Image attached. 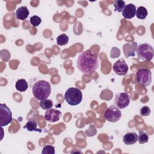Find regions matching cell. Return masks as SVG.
Wrapping results in <instances>:
<instances>
[{"label":"cell","instance_id":"cell-19","mask_svg":"<svg viewBox=\"0 0 154 154\" xmlns=\"http://www.w3.org/2000/svg\"><path fill=\"white\" fill-rule=\"evenodd\" d=\"M138 141L140 144H144L147 143L149 141V135L147 133L144 131H139Z\"/></svg>","mask_w":154,"mask_h":154},{"label":"cell","instance_id":"cell-18","mask_svg":"<svg viewBox=\"0 0 154 154\" xmlns=\"http://www.w3.org/2000/svg\"><path fill=\"white\" fill-rule=\"evenodd\" d=\"M40 106L43 109H48L53 106V102L51 99H44L40 101Z\"/></svg>","mask_w":154,"mask_h":154},{"label":"cell","instance_id":"cell-22","mask_svg":"<svg viewBox=\"0 0 154 154\" xmlns=\"http://www.w3.org/2000/svg\"><path fill=\"white\" fill-rule=\"evenodd\" d=\"M42 22L41 18L36 15H34L30 17V23L33 26H38Z\"/></svg>","mask_w":154,"mask_h":154},{"label":"cell","instance_id":"cell-2","mask_svg":"<svg viewBox=\"0 0 154 154\" xmlns=\"http://www.w3.org/2000/svg\"><path fill=\"white\" fill-rule=\"evenodd\" d=\"M34 96L38 100L46 99L51 92V86L49 82L45 80L37 81L32 87Z\"/></svg>","mask_w":154,"mask_h":154},{"label":"cell","instance_id":"cell-4","mask_svg":"<svg viewBox=\"0 0 154 154\" xmlns=\"http://www.w3.org/2000/svg\"><path fill=\"white\" fill-rule=\"evenodd\" d=\"M138 58L144 61H151L154 55V50L153 47L147 43H144L138 45L136 49Z\"/></svg>","mask_w":154,"mask_h":154},{"label":"cell","instance_id":"cell-7","mask_svg":"<svg viewBox=\"0 0 154 154\" xmlns=\"http://www.w3.org/2000/svg\"><path fill=\"white\" fill-rule=\"evenodd\" d=\"M103 116L107 121L114 123L120 119L122 117V112L119 108L114 105H111L105 111Z\"/></svg>","mask_w":154,"mask_h":154},{"label":"cell","instance_id":"cell-17","mask_svg":"<svg viewBox=\"0 0 154 154\" xmlns=\"http://www.w3.org/2000/svg\"><path fill=\"white\" fill-rule=\"evenodd\" d=\"M68 42L69 37L65 34H62L57 37V43L59 46L66 45Z\"/></svg>","mask_w":154,"mask_h":154},{"label":"cell","instance_id":"cell-13","mask_svg":"<svg viewBox=\"0 0 154 154\" xmlns=\"http://www.w3.org/2000/svg\"><path fill=\"white\" fill-rule=\"evenodd\" d=\"M29 14V11L26 6H21L19 7L16 11V17L17 19L24 20H25L28 15Z\"/></svg>","mask_w":154,"mask_h":154},{"label":"cell","instance_id":"cell-12","mask_svg":"<svg viewBox=\"0 0 154 154\" xmlns=\"http://www.w3.org/2000/svg\"><path fill=\"white\" fill-rule=\"evenodd\" d=\"M138 141V135L133 132L126 133L123 137V141L126 145H132Z\"/></svg>","mask_w":154,"mask_h":154},{"label":"cell","instance_id":"cell-9","mask_svg":"<svg viewBox=\"0 0 154 154\" xmlns=\"http://www.w3.org/2000/svg\"><path fill=\"white\" fill-rule=\"evenodd\" d=\"M128 66L126 61L121 58L118 60L112 66L114 72L118 75L123 76L125 75L128 71Z\"/></svg>","mask_w":154,"mask_h":154},{"label":"cell","instance_id":"cell-23","mask_svg":"<svg viewBox=\"0 0 154 154\" xmlns=\"http://www.w3.org/2000/svg\"><path fill=\"white\" fill-rule=\"evenodd\" d=\"M150 109L149 106H143V107L141 108L140 112V115L141 116L143 117H146L149 116V114H150Z\"/></svg>","mask_w":154,"mask_h":154},{"label":"cell","instance_id":"cell-11","mask_svg":"<svg viewBox=\"0 0 154 154\" xmlns=\"http://www.w3.org/2000/svg\"><path fill=\"white\" fill-rule=\"evenodd\" d=\"M136 6L133 4H128L125 5L122 12V16L126 19L133 18L136 13Z\"/></svg>","mask_w":154,"mask_h":154},{"label":"cell","instance_id":"cell-10","mask_svg":"<svg viewBox=\"0 0 154 154\" xmlns=\"http://www.w3.org/2000/svg\"><path fill=\"white\" fill-rule=\"evenodd\" d=\"M61 116V112L59 110L50 108L47 109L45 114V119L49 122H55L60 120Z\"/></svg>","mask_w":154,"mask_h":154},{"label":"cell","instance_id":"cell-14","mask_svg":"<svg viewBox=\"0 0 154 154\" xmlns=\"http://www.w3.org/2000/svg\"><path fill=\"white\" fill-rule=\"evenodd\" d=\"M37 123L35 120L33 119H30L28 121V122L25 124V125L23 126V129H27L28 131H37L41 132L42 131L40 129H38L37 128Z\"/></svg>","mask_w":154,"mask_h":154},{"label":"cell","instance_id":"cell-3","mask_svg":"<svg viewBox=\"0 0 154 154\" xmlns=\"http://www.w3.org/2000/svg\"><path fill=\"white\" fill-rule=\"evenodd\" d=\"M64 99L68 104L75 106L80 103L82 99V94L81 90L75 87L69 88L65 92Z\"/></svg>","mask_w":154,"mask_h":154},{"label":"cell","instance_id":"cell-16","mask_svg":"<svg viewBox=\"0 0 154 154\" xmlns=\"http://www.w3.org/2000/svg\"><path fill=\"white\" fill-rule=\"evenodd\" d=\"M147 9L143 6H140L136 10L135 15L138 19H144L147 17Z\"/></svg>","mask_w":154,"mask_h":154},{"label":"cell","instance_id":"cell-8","mask_svg":"<svg viewBox=\"0 0 154 154\" xmlns=\"http://www.w3.org/2000/svg\"><path fill=\"white\" fill-rule=\"evenodd\" d=\"M129 103L130 98L128 93L122 92L116 94L114 98V103L117 108L120 109H123L127 107Z\"/></svg>","mask_w":154,"mask_h":154},{"label":"cell","instance_id":"cell-1","mask_svg":"<svg viewBox=\"0 0 154 154\" xmlns=\"http://www.w3.org/2000/svg\"><path fill=\"white\" fill-rule=\"evenodd\" d=\"M77 67L83 73L89 75L94 72L99 66L98 55L93 50H86L78 56Z\"/></svg>","mask_w":154,"mask_h":154},{"label":"cell","instance_id":"cell-15","mask_svg":"<svg viewBox=\"0 0 154 154\" xmlns=\"http://www.w3.org/2000/svg\"><path fill=\"white\" fill-rule=\"evenodd\" d=\"M15 87L17 90L20 92H24L28 89V85L25 79H20L16 81L15 84Z\"/></svg>","mask_w":154,"mask_h":154},{"label":"cell","instance_id":"cell-21","mask_svg":"<svg viewBox=\"0 0 154 154\" xmlns=\"http://www.w3.org/2000/svg\"><path fill=\"white\" fill-rule=\"evenodd\" d=\"M55 147L51 145H46L42 149V154H54Z\"/></svg>","mask_w":154,"mask_h":154},{"label":"cell","instance_id":"cell-6","mask_svg":"<svg viewBox=\"0 0 154 154\" xmlns=\"http://www.w3.org/2000/svg\"><path fill=\"white\" fill-rule=\"evenodd\" d=\"M12 113L5 103H0V125L5 126L11 122Z\"/></svg>","mask_w":154,"mask_h":154},{"label":"cell","instance_id":"cell-5","mask_svg":"<svg viewBox=\"0 0 154 154\" xmlns=\"http://www.w3.org/2000/svg\"><path fill=\"white\" fill-rule=\"evenodd\" d=\"M137 82L143 87L149 85L152 82V72L146 68L139 69L136 73Z\"/></svg>","mask_w":154,"mask_h":154},{"label":"cell","instance_id":"cell-20","mask_svg":"<svg viewBox=\"0 0 154 154\" xmlns=\"http://www.w3.org/2000/svg\"><path fill=\"white\" fill-rule=\"evenodd\" d=\"M115 10L118 12H122L125 7V2L123 0H117L114 2Z\"/></svg>","mask_w":154,"mask_h":154}]
</instances>
